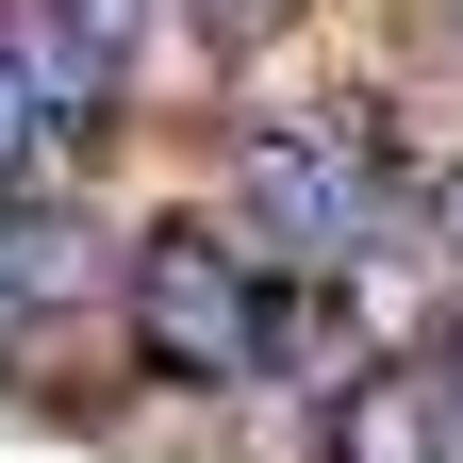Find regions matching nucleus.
I'll list each match as a JSON object with an SVG mask.
<instances>
[{"label": "nucleus", "instance_id": "1", "mask_svg": "<svg viewBox=\"0 0 463 463\" xmlns=\"http://www.w3.org/2000/svg\"><path fill=\"white\" fill-rule=\"evenodd\" d=\"M265 298H281V281L232 249V232H199V215L133 232V347L165 381H249L265 364Z\"/></svg>", "mask_w": 463, "mask_h": 463}, {"label": "nucleus", "instance_id": "2", "mask_svg": "<svg viewBox=\"0 0 463 463\" xmlns=\"http://www.w3.org/2000/svg\"><path fill=\"white\" fill-rule=\"evenodd\" d=\"M232 165H249V232H265L298 281L381 249V165H364V133H315V116H281V133H249Z\"/></svg>", "mask_w": 463, "mask_h": 463}, {"label": "nucleus", "instance_id": "3", "mask_svg": "<svg viewBox=\"0 0 463 463\" xmlns=\"http://www.w3.org/2000/svg\"><path fill=\"white\" fill-rule=\"evenodd\" d=\"M315 463H447V414H430V381H397V364H364L331 397V447Z\"/></svg>", "mask_w": 463, "mask_h": 463}, {"label": "nucleus", "instance_id": "4", "mask_svg": "<svg viewBox=\"0 0 463 463\" xmlns=\"http://www.w3.org/2000/svg\"><path fill=\"white\" fill-rule=\"evenodd\" d=\"M430 414H447V463H463V315H447V347H430Z\"/></svg>", "mask_w": 463, "mask_h": 463}, {"label": "nucleus", "instance_id": "5", "mask_svg": "<svg viewBox=\"0 0 463 463\" xmlns=\"http://www.w3.org/2000/svg\"><path fill=\"white\" fill-rule=\"evenodd\" d=\"M430 232H447V249H463V183H447V199H430Z\"/></svg>", "mask_w": 463, "mask_h": 463}]
</instances>
